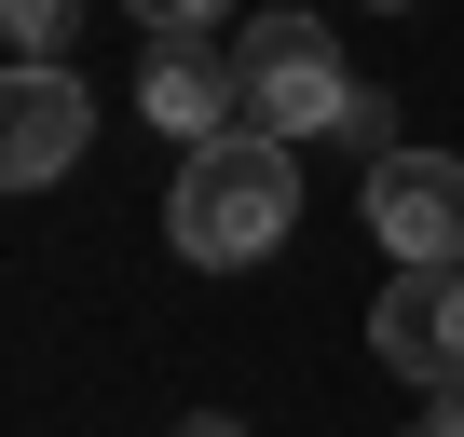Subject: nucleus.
Segmentation results:
<instances>
[{
    "instance_id": "obj_9",
    "label": "nucleus",
    "mask_w": 464,
    "mask_h": 437,
    "mask_svg": "<svg viewBox=\"0 0 464 437\" xmlns=\"http://www.w3.org/2000/svg\"><path fill=\"white\" fill-rule=\"evenodd\" d=\"M123 15H137L150 42H205L218 15H246V0H123Z\"/></svg>"
},
{
    "instance_id": "obj_1",
    "label": "nucleus",
    "mask_w": 464,
    "mask_h": 437,
    "mask_svg": "<svg viewBox=\"0 0 464 437\" xmlns=\"http://www.w3.org/2000/svg\"><path fill=\"white\" fill-rule=\"evenodd\" d=\"M164 233L191 274H246L301 233V137H260V123H232L205 151H178V191H164Z\"/></svg>"
},
{
    "instance_id": "obj_10",
    "label": "nucleus",
    "mask_w": 464,
    "mask_h": 437,
    "mask_svg": "<svg viewBox=\"0 0 464 437\" xmlns=\"http://www.w3.org/2000/svg\"><path fill=\"white\" fill-rule=\"evenodd\" d=\"M423 437H464V383H450V396H437V410H423Z\"/></svg>"
},
{
    "instance_id": "obj_2",
    "label": "nucleus",
    "mask_w": 464,
    "mask_h": 437,
    "mask_svg": "<svg viewBox=\"0 0 464 437\" xmlns=\"http://www.w3.org/2000/svg\"><path fill=\"white\" fill-rule=\"evenodd\" d=\"M232 83H246V123L260 137H328L342 96H355L328 15H246V28H232Z\"/></svg>"
},
{
    "instance_id": "obj_8",
    "label": "nucleus",
    "mask_w": 464,
    "mask_h": 437,
    "mask_svg": "<svg viewBox=\"0 0 464 437\" xmlns=\"http://www.w3.org/2000/svg\"><path fill=\"white\" fill-rule=\"evenodd\" d=\"M328 137H342V151H355V164H382V151H396V96H369V83H355V96H342V123H328Z\"/></svg>"
},
{
    "instance_id": "obj_7",
    "label": "nucleus",
    "mask_w": 464,
    "mask_h": 437,
    "mask_svg": "<svg viewBox=\"0 0 464 437\" xmlns=\"http://www.w3.org/2000/svg\"><path fill=\"white\" fill-rule=\"evenodd\" d=\"M69 28H82V0H0V42H14V55H55L69 69Z\"/></svg>"
},
{
    "instance_id": "obj_6",
    "label": "nucleus",
    "mask_w": 464,
    "mask_h": 437,
    "mask_svg": "<svg viewBox=\"0 0 464 437\" xmlns=\"http://www.w3.org/2000/svg\"><path fill=\"white\" fill-rule=\"evenodd\" d=\"M137 110H150L178 151H205V137H232V123H246V83H232V55H205V42H150Z\"/></svg>"
},
{
    "instance_id": "obj_5",
    "label": "nucleus",
    "mask_w": 464,
    "mask_h": 437,
    "mask_svg": "<svg viewBox=\"0 0 464 437\" xmlns=\"http://www.w3.org/2000/svg\"><path fill=\"white\" fill-rule=\"evenodd\" d=\"M369 355H382L396 383L450 396V383H464V260H437V274H382V301H369Z\"/></svg>"
},
{
    "instance_id": "obj_3",
    "label": "nucleus",
    "mask_w": 464,
    "mask_h": 437,
    "mask_svg": "<svg viewBox=\"0 0 464 437\" xmlns=\"http://www.w3.org/2000/svg\"><path fill=\"white\" fill-rule=\"evenodd\" d=\"M355 205H369V233H382L396 274L464 260V164H450V151H410V137H396V151L355 178Z\"/></svg>"
},
{
    "instance_id": "obj_12",
    "label": "nucleus",
    "mask_w": 464,
    "mask_h": 437,
    "mask_svg": "<svg viewBox=\"0 0 464 437\" xmlns=\"http://www.w3.org/2000/svg\"><path fill=\"white\" fill-rule=\"evenodd\" d=\"M369 15H410V0H369Z\"/></svg>"
},
{
    "instance_id": "obj_11",
    "label": "nucleus",
    "mask_w": 464,
    "mask_h": 437,
    "mask_svg": "<svg viewBox=\"0 0 464 437\" xmlns=\"http://www.w3.org/2000/svg\"><path fill=\"white\" fill-rule=\"evenodd\" d=\"M178 437H246V423H232V410H191V423H178Z\"/></svg>"
},
{
    "instance_id": "obj_4",
    "label": "nucleus",
    "mask_w": 464,
    "mask_h": 437,
    "mask_svg": "<svg viewBox=\"0 0 464 437\" xmlns=\"http://www.w3.org/2000/svg\"><path fill=\"white\" fill-rule=\"evenodd\" d=\"M82 137H96L82 69H55V55H14V69H0V191H55L82 164Z\"/></svg>"
}]
</instances>
